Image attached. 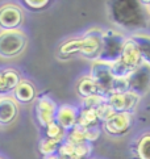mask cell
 <instances>
[{"label":"cell","mask_w":150,"mask_h":159,"mask_svg":"<svg viewBox=\"0 0 150 159\" xmlns=\"http://www.w3.org/2000/svg\"><path fill=\"white\" fill-rule=\"evenodd\" d=\"M36 98V88L28 80H21L20 84L13 89V99L16 103L29 104Z\"/></svg>","instance_id":"obj_15"},{"label":"cell","mask_w":150,"mask_h":159,"mask_svg":"<svg viewBox=\"0 0 150 159\" xmlns=\"http://www.w3.org/2000/svg\"><path fill=\"white\" fill-rule=\"evenodd\" d=\"M26 46V34L20 29L0 32V57L5 59L15 58Z\"/></svg>","instance_id":"obj_4"},{"label":"cell","mask_w":150,"mask_h":159,"mask_svg":"<svg viewBox=\"0 0 150 159\" xmlns=\"http://www.w3.org/2000/svg\"><path fill=\"white\" fill-rule=\"evenodd\" d=\"M136 155L138 159H150V133L142 134L136 143Z\"/></svg>","instance_id":"obj_20"},{"label":"cell","mask_w":150,"mask_h":159,"mask_svg":"<svg viewBox=\"0 0 150 159\" xmlns=\"http://www.w3.org/2000/svg\"><path fill=\"white\" fill-rule=\"evenodd\" d=\"M125 41H126V37L119 30H115V29L103 30L101 50L99 57H97V61L109 63V65L119 61L121 53H123Z\"/></svg>","instance_id":"obj_3"},{"label":"cell","mask_w":150,"mask_h":159,"mask_svg":"<svg viewBox=\"0 0 150 159\" xmlns=\"http://www.w3.org/2000/svg\"><path fill=\"white\" fill-rule=\"evenodd\" d=\"M66 132L61 128V125L57 122V121H53L50 122L48 126L45 128V137L46 138H50V139H55L58 142H63L66 139Z\"/></svg>","instance_id":"obj_22"},{"label":"cell","mask_w":150,"mask_h":159,"mask_svg":"<svg viewBox=\"0 0 150 159\" xmlns=\"http://www.w3.org/2000/svg\"><path fill=\"white\" fill-rule=\"evenodd\" d=\"M80 49H82V39L80 38H73L68 39L65 43L61 45L59 48V55L68 58L75 54H80Z\"/></svg>","instance_id":"obj_19"},{"label":"cell","mask_w":150,"mask_h":159,"mask_svg":"<svg viewBox=\"0 0 150 159\" xmlns=\"http://www.w3.org/2000/svg\"><path fill=\"white\" fill-rule=\"evenodd\" d=\"M108 17L116 26L126 30L145 29L150 21L148 5L141 0H113L107 3Z\"/></svg>","instance_id":"obj_1"},{"label":"cell","mask_w":150,"mask_h":159,"mask_svg":"<svg viewBox=\"0 0 150 159\" xmlns=\"http://www.w3.org/2000/svg\"><path fill=\"white\" fill-rule=\"evenodd\" d=\"M22 4H24L25 8L30 11H40V9H44L45 7H48L50 2L49 0H24Z\"/></svg>","instance_id":"obj_27"},{"label":"cell","mask_w":150,"mask_h":159,"mask_svg":"<svg viewBox=\"0 0 150 159\" xmlns=\"http://www.w3.org/2000/svg\"><path fill=\"white\" fill-rule=\"evenodd\" d=\"M0 159H2V158H0Z\"/></svg>","instance_id":"obj_32"},{"label":"cell","mask_w":150,"mask_h":159,"mask_svg":"<svg viewBox=\"0 0 150 159\" xmlns=\"http://www.w3.org/2000/svg\"><path fill=\"white\" fill-rule=\"evenodd\" d=\"M129 92V84L126 78H115L112 83L111 93H128Z\"/></svg>","instance_id":"obj_24"},{"label":"cell","mask_w":150,"mask_h":159,"mask_svg":"<svg viewBox=\"0 0 150 159\" xmlns=\"http://www.w3.org/2000/svg\"><path fill=\"white\" fill-rule=\"evenodd\" d=\"M22 24V12L15 4H4L0 8V29L16 30Z\"/></svg>","instance_id":"obj_10"},{"label":"cell","mask_w":150,"mask_h":159,"mask_svg":"<svg viewBox=\"0 0 150 159\" xmlns=\"http://www.w3.org/2000/svg\"><path fill=\"white\" fill-rule=\"evenodd\" d=\"M100 135L99 128L94 129H83L79 126H75L71 129L70 132H67L66 134V141L73 142V143H92L94 141H96Z\"/></svg>","instance_id":"obj_13"},{"label":"cell","mask_w":150,"mask_h":159,"mask_svg":"<svg viewBox=\"0 0 150 159\" xmlns=\"http://www.w3.org/2000/svg\"><path fill=\"white\" fill-rule=\"evenodd\" d=\"M62 142H58L55 139H50V138H42L40 141V145H38V150L40 152L44 155V157H49V155H53L58 152V149L61 146Z\"/></svg>","instance_id":"obj_23"},{"label":"cell","mask_w":150,"mask_h":159,"mask_svg":"<svg viewBox=\"0 0 150 159\" xmlns=\"http://www.w3.org/2000/svg\"><path fill=\"white\" fill-rule=\"evenodd\" d=\"M140 98L137 95L128 92V93H111L107 96V103L112 107V109L116 113L129 112L132 113L137 107Z\"/></svg>","instance_id":"obj_11"},{"label":"cell","mask_w":150,"mask_h":159,"mask_svg":"<svg viewBox=\"0 0 150 159\" xmlns=\"http://www.w3.org/2000/svg\"><path fill=\"white\" fill-rule=\"evenodd\" d=\"M3 76L5 80V91L8 92H13V89L19 86L22 79L20 78V74L13 69H7L3 70Z\"/></svg>","instance_id":"obj_21"},{"label":"cell","mask_w":150,"mask_h":159,"mask_svg":"<svg viewBox=\"0 0 150 159\" xmlns=\"http://www.w3.org/2000/svg\"><path fill=\"white\" fill-rule=\"evenodd\" d=\"M19 112L17 103L12 96H0V125H9L15 121Z\"/></svg>","instance_id":"obj_14"},{"label":"cell","mask_w":150,"mask_h":159,"mask_svg":"<svg viewBox=\"0 0 150 159\" xmlns=\"http://www.w3.org/2000/svg\"><path fill=\"white\" fill-rule=\"evenodd\" d=\"M95 111H96L97 117H99V120H100V122H101V124L104 122V121H107L109 117H112V116L115 115V113H116V112H115V111L112 109V107L107 103V101H104L103 104H100L99 107L96 108Z\"/></svg>","instance_id":"obj_25"},{"label":"cell","mask_w":150,"mask_h":159,"mask_svg":"<svg viewBox=\"0 0 150 159\" xmlns=\"http://www.w3.org/2000/svg\"><path fill=\"white\" fill-rule=\"evenodd\" d=\"M104 101H107V98L103 95H94L91 98H87V99H83V103H82V107H86V108H91V109H96L97 107L100 104H103Z\"/></svg>","instance_id":"obj_26"},{"label":"cell","mask_w":150,"mask_h":159,"mask_svg":"<svg viewBox=\"0 0 150 159\" xmlns=\"http://www.w3.org/2000/svg\"><path fill=\"white\" fill-rule=\"evenodd\" d=\"M77 92L82 99L91 98V96H94V95H100L96 83L94 82V79H92L90 75H84L78 80Z\"/></svg>","instance_id":"obj_17"},{"label":"cell","mask_w":150,"mask_h":159,"mask_svg":"<svg viewBox=\"0 0 150 159\" xmlns=\"http://www.w3.org/2000/svg\"><path fill=\"white\" fill-rule=\"evenodd\" d=\"M126 79H128L129 84V92L141 98L150 89V66L142 63L136 70L132 71L126 76Z\"/></svg>","instance_id":"obj_6"},{"label":"cell","mask_w":150,"mask_h":159,"mask_svg":"<svg viewBox=\"0 0 150 159\" xmlns=\"http://www.w3.org/2000/svg\"><path fill=\"white\" fill-rule=\"evenodd\" d=\"M101 37H103V30L99 29V28L88 29L80 37V39H82L80 55L87 59L97 61V57H99L101 50Z\"/></svg>","instance_id":"obj_7"},{"label":"cell","mask_w":150,"mask_h":159,"mask_svg":"<svg viewBox=\"0 0 150 159\" xmlns=\"http://www.w3.org/2000/svg\"><path fill=\"white\" fill-rule=\"evenodd\" d=\"M78 118V108L73 105H59L55 113V121L61 125V128L65 132H70L71 129L77 126Z\"/></svg>","instance_id":"obj_12"},{"label":"cell","mask_w":150,"mask_h":159,"mask_svg":"<svg viewBox=\"0 0 150 159\" xmlns=\"http://www.w3.org/2000/svg\"><path fill=\"white\" fill-rule=\"evenodd\" d=\"M100 124V120L97 117V113L95 109L86 107L78 108V118H77V126L83 129H94L97 128Z\"/></svg>","instance_id":"obj_16"},{"label":"cell","mask_w":150,"mask_h":159,"mask_svg":"<svg viewBox=\"0 0 150 159\" xmlns=\"http://www.w3.org/2000/svg\"><path fill=\"white\" fill-rule=\"evenodd\" d=\"M146 5H148V9H149V13H150V2H143Z\"/></svg>","instance_id":"obj_30"},{"label":"cell","mask_w":150,"mask_h":159,"mask_svg":"<svg viewBox=\"0 0 150 159\" xmlns=\"http://www.w3.org/2000/svg\"><path fill=\"white\" fill-rule=\"evenodd\" d=\"M90 76L94 79V82L96 83L100 95L105 96V98L108 95H111L112 83L115 79L111 65L104 63V62H100V61H95L91 66Z\"/></svg>","instance_id":"obj_5"},{"label":"cell","mask_w":150,"mask_h":159,"mask_svg":"<svg viewBox=\"0 0 150 159\" xmlns=\"http://www.w3.org/2000/svg\"><path fill=\"white\" fill-rule=\"evenodd\" d=\"M140 50L142 62L150 66V34H143V33H134L130 37Z\"/></svg>","instance_id":"obj_18"},{"label":"cell","mask_w":150,"mask_h":159,"mask_svg":"<svg viewBox=\"0 0 150 159\" xmlns=\"http://www.w3.org/2000/svg\"><path fill=\"white\" fill-rule=\"evenodd\" d=\"M133 125V115L129 112L115 113L107 121L103 122V129L111 135H123Z\"/></svg>","instance_id":"obj_8"},{"label":"cell","mask_w":150,"mask_h":159,"mask_svg":"<svg viewBox=\"0 0 150 159\" xmlns=\"http://www.w3.org/2000/svg\"><path fill=\"white\" fill-rule=\"evenodd\" d=\"M142 63L143 62L141 58L140 50H138V46L133 39L128 37L124 43L123 53H121L119 61L113 62L111 65V69L115 78H126L132 71L136 70Z\"/></svg>","instance_id":"obj_2"},{"label":"cell","mask_w":150,"mask_h":159,"mask_svg":"<svg viewBox=\"0 0 150 159\" xmlns=\"http://www.w3.org/2000/svg\"><path fill=\"white\" fill-rule=\"evenodd\" d=\"M57 107L55 101L48 95H44L41 98H38L34 111H36V118L38 124L42 128H46L50 122L55 121V113H57Z\"/></svg>","instance_id":"obj_9"},{"label":"cell","mask_w":150,"mask_h":159,"mask_svg":"<svg viewBox=\"0 0 150 159\" xmlns=\"http://www.w3.org/2000/svg\"><path fill=\"white\" fill-rule=\"evenodd\" d=\"M44 159H62L58 154H53V155H49V157H44Z\"/></svg>","instance_id":"obj_29"},{"label":"cell","mask_w":150,"mask_h":159,"mask_svg":"<svg viewBox=\"0 0 150 159\" xmlns=\"http://www.w3.org/2000/svg\"><path fill=\"white\" fill-rule=\"evenodd\" d=\"M74 159H86V158H74Z\"/></svg>","instance_id":"obj_31"},{"label":"cell","mask_w":150,"mask_h":159,"mask_svg":"<svg viewBox=\"0 0 150 159\" xmlns=\"http://www.w3.org/2000/svg\"><path fill=\"white\" fill-rule=\"evenodd\" d=\"M5 93H7V91H5V80L3 76V71H0V96H4Z\"/></svg>","instance_id":"obj_28"}]
</instances>
